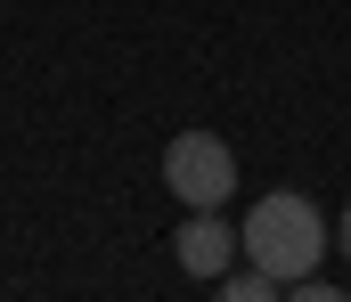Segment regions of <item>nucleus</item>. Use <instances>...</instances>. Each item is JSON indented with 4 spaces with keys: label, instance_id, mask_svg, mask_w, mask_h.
<instances>
[{
    "label": "nucleus",
    "instance_id": "obj_1",
    "mask_svg": "<svg viewBox=\"0 0 351 302\" xmlns=\"http://www.w3.org/2000/svg\"><path fill=\"white\" fill-rule=\"evenodd\" d=\"M237 245H245V262H262L278 286H294V278L319 270V253H327V221H319V204H311V197L278 188V197H262L254 212H245Z\"/></svg>",
    "mask_w": 351,
    "mask_h": 302
},
{
    "label": "nucleus",
    "instance_id": "obj_2",
    "mask_svg": "<svg viewBox=\"0 0 351 302\" xmlns=\"http://www.w3.org/2000/svg\"><path fill=\"white\" fill-rule=\"evenodd\" d=\"M164 188H172L188 212H221L229 188H237V155H229V139H213V131H180L172 147H164Z\"/></svg>",
    "mask_w": 351,
    "mask_h": 302
},
{
    "label": "nucleus",
    "instance_id": "obj_4",
    "mask_svg": "<svg viewBox=\"0 0 351 302\" xmlns=\"http://www.w3.org/2000/svg\"><path fill=\"white\" fill-rule=\"evenodd\" d=\"M213 286H221V294H229V302H269V294H286V286H278V278H269L262 262H254V270H221V278H213Z\"/></svg>",
    "mask_w": 351,
    "mask_h": 302
},
{
    "label": "nucleus",
    "instance_id": "obj_3",
    "mask_svg": "<svg viewBox=\"0 0 351 302\" xmlns=\"http://www.w3.org/2000/svg\"><path fill=\"white\" fill-rule=\"evenodd\" d=\"M172 253H180V270H188V278H221V270H229V253H237V237H229L213 212H188V221H180V237H172Z\"/></svg>",
    "mask_w": 351,
    "mask_h": 302
},
{
    "label": "nucleus",
    "instance_id": "obj_5",
    "mask_svg": "<svg viewBox=\"0 0 351 302\" xmlns=\"http://www.w3.org/2000/svg\"><path fill=\"white\" fill-rule=\"evenodd\" d=\"M335 245H343V253H351V204H343V221H335Z\"/></svg>",
    "mask_w": 351,
    "mask_h": 302
}]
</instances>
